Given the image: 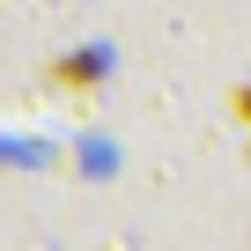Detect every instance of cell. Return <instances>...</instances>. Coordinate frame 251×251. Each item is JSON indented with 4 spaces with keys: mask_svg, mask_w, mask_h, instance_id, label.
<instances>
[{
    "mask_svg": "<svg viewBox=\"0 0 251 251\" xmlns=\"http://www.w3.org/2000/svg\"><path fill=\"white\" fill-rule=\"evenodd\" d=\"M236 111H244V118H251V89H244V96H236Z\"/></svg>",
    "mask_w": 251,
    "mask_h": 251,
    "instance_id": "obj_1",
    "label": "cell"
}]
</instances>
